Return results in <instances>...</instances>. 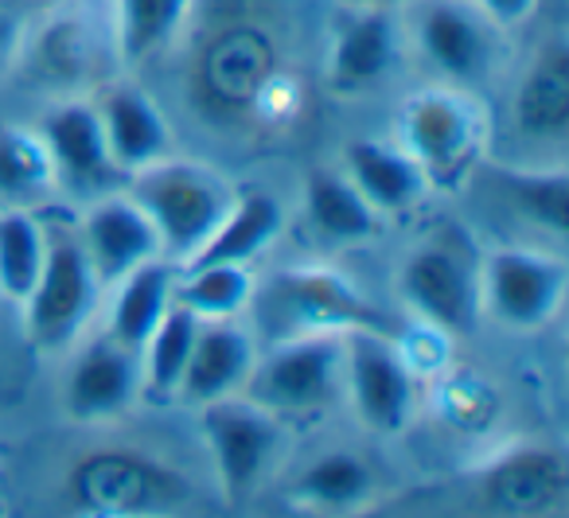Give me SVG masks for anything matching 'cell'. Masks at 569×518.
<instances>
[{
  "mask_svg": "<svg viewBox=\"0 0 569 518\" xmlns=\"http://www.w3.org/2000/svg\"><path fill=\"white\" fill-rule=\"evenodd\" d=\"M281 74V48L266 28L230 20L203 36L191 63V94L214 118L253 113Z\"/></svg>",
  "mask_w": 569,
  "mask_h": 518,
  "instance_id": "1",
  "label": "cell"
},
{
  "mask_svg": "<svg viewBox=\"0 0 569 518\" xmlns=\"http://www.w3.org/2000/svg\"><path fill=\"white\" fill-rule=\"evenodd\" d=\"M137 207L172 253H196L227 219V191L196 168L160 165L137 180Z\"/></svg>",
  "mask_w": 569,
  "mask_h": 518,
  "instance_id": "2",
  "label": "cell"
},
{
  "mask_svg": "<svg viewBox=\"0 0 569 518\" xmlns=\"http://www.w3.org/2000/svg\"><path fill=\"white\" fill-rule=\"evenodd\" d=\"M188 495L183 479L133 452H90L71 471V499L87 515H144L176 507Z\"/></svg>",
  "mask_w": 569,
  "mask_h": 518,
  "instance_id": "3",
  "label": "cell"
},
{
  "mask_svg": "<svg viewBox=\"0 0 569 518\" xmlns=\"http://www.w3.org/2000/svg\"><path fill=\"white\" fill-rule=\"evenodd\" d=\"M94 266L87 246L59 235L43 246V266L28 305V336L40 351H59L74 339L94 305Z\"/></svg>",
  "mask_w": 569,
  "mask_h": 518,
  "instance_id": "4",
  "label": "cell"
},
{
  "mask_svg": "<svg viewBox=\"0 0 569 518\" xmlns=\"http://www.w3.org/2000/svg\"><path fill=\"white\" fill-rule=\"evenodd\" d=\"M406 137H410L421 176H429L441 188H457L480 160L483 121L480 110L468 106V98L433 90V94H421L410 102Z\"/></svg>",
  "mask_w": 569,
  "mask_h": 518,
  "instance_id": "5",
  "label": "cell"
},
{
  "mask_svg": "<svg viewBox=\"0 0 569 518\" xmlns=\"http://www.w3.org/2000/svg\"><path fill=\"white\" fill-rule=\"evenodd\" d=\"M203 429L211 440L214 464H219V479L227 487L230 502H242L253 491V484L266 471L269 456L277 445V429L261 409L238 406V401L214 398L207 401Z\"/></svg>",
  "mask_w": 569,
  "mask_h": 518,
  "instance_id": "6",
  "label": "cell"
},
{
  "mask_svg": "<svg viewBox=\"0 0 569 518\" xmlns=\"http://www.w3.org/2000/svg\"><path fill=\"white\" fill-rule=\"evenodd\" d=\"M402 289L410 305L437 328L457 331V336L476 328L480 289H476L472 266L449 246H426V250L410 253L402 269Z\"/></svg>",
  "mask_w": 569,
  "mask_h": 518,
  "instance_id": "7",
  "label": "cell"
},
{
  "mask_svg": "<svg viewBox=\"0 0 569 518\" xmlns=\"http://www.w3.org/2000/svg\"><path fill=\"white\" fill-rule=\"evenodd\" d=\"M566 289V269L550 258L522 250H499L488 261V297L491 308L515 328H535L553 316Z\"/></svg>",
  "mask_w": 569,
  "mask_h": 518,
  "instance_id": "8",
  "label": "cell"
},
{
  "mask_svg": "<svg viewBox=\"0 0 569 518\" xmlns=\"http://www.w3.org/2000/svg\"><path fill=\"white\" fill-rule=\"evenodd\" d=\"M351 347V386H356L359 414L371 429L395 432L406 425L413 401V386L398 355L382 336L367 328H356L348 339Z\"/></svg>",
  "mask_w": 569,
  "mask_h": 518,
  "instance_id": "9",
  "label": "cell"
},
{
  "mask_svg": "<svg viewBox=\"0 0 569 518\" xmlns=\"http://www.w3.org/2000/svg\"><path fill=\"white\" fill-rule=\"evenodd\" d=\"M566 464L561 456L546 452V448H522V452L499 460L496 468L483 476V502L496 515L515 518H535L553 510L566 499Z\"/></svg>",
  "mask_w": 569,
  "mask_h": 518,
  "instance_id": "10",
  "label": "cell"
},
{
  "mask_svg": "<svg viewBox=\"0 0 569 518\" xmlns=\"http://www.w3.org/2000/svg\"><path fill=\"white\" fill-rule=\"evenodd\" d=\"M336 370V343L332 339H305L289 343L253 375V394L266 406L281 414H305V409L325 406L332 390Z\"/></svg>",
  "mask_w": 569,
  "mask_h": 518,
  "instance_id": "11",
  "label": "cell"
},
{
  "mask_svg": "<svg viewBox=\"0 0 569 518\" xmlns=\"http://www.w3.org/2000/svg\"><path fill=\"white\" fill-rule=\"evenodd\" d=\"M82 246H87L98 281H121L129 269L157 253L160 238L141 207L113 199V203H98L87 215V242Z\"/></svg>",
  "mask_w": 569,
  "mask_h": 518,
  "instance_id": "12",
  "label": "cell"
},
{
  "mask_svg": "<svg viewBox=\"0 0 569 518\" xmlns=\"http://www.w3.org/2000/svg\"><path fill=\"white\" fill-rule=\"evenodd\" d=\"M43 145L51 152V165L79 188H102L113 180L118 165L106 145V129L90 106H63L43 126Z\"/></svg>",
  "mask_w": 569,
  "mask_h": 518,
  "instance_id": "13",
  "label": "cell"
},
{
  "mask_svg": "<svg viewBox=\"0 0 569 518\" xmlns=\"http://www.w3.org/2000/svg\"><path fill=\"white\" fill-rule=\"evenodd\" d=\"M246 375H250V339L230 323H211V328L199 323L180 378L183 394L191 401L227 398Z\"/></svg>",
  "mask_w": 569,
  "mask_h": 518,
  "instance_id": "14",
  "label": "cell"
},
{
  "mask_svg": "<svg viewBox=\"0 0 569 518\" xmlns=\"http://www.w3.org/2000/svg\"><path fill=\"white\" fill-rule=\"evenodd\" d=\"M133 355L121 347L118 339H102V343L87 347L82 359L74 362L71 390H67V406L74 417H106L118 414L133 394Z\"/></svg>",
  "mask_w": 569,
  "mask_h": 518,
  "instance_id": "15",
  "label": "cell"
},
{
  "mask_svg": "<svg viewBox=\"0 0 569 518\" xmlns=\"http://www.w3.org/2000/svg\"><path fill=\"white\" fill-rule=\"evenodd\" d=\"M515 121L527 137H566L569 129V56L561 43H550L527 71L515 98Z\"/></svg>",
  "mask_w": 569,
  "mask_h": 518,
  "instance_id": "16",
  "label": "cell"
},
{
  "mask_svg": "<svg viewBox=\"0 0 569 518\" xmlns=\"http://www.w3.org/2000/svg\"><path fill=\"white\" fill-rule=\"evenodd\" d=\"M98 118H102L106 145H110V157L118 168L152 165L164 152L168 129L141 90H113Z\"/></svg>",
  "mask_w": 569,
  "mask_h": 518,
  "instance_id": "17",
  "label": "cell"
},
{
  "mask_svg": "<svg viewBox=\"0 0 569 518\" xmlns=\"http://www.w3.org/2000/svg\"><path fill=\"white\" fill-rule=\"evenodd\" d=\"M395 63V20L382 9L356 17L332 51V82L340 90H363Z\"/></svg>",
  "mask_w": 569,
  "mask_h": 518,
  "instance_id": "18",
  "label": "cell"
},
{
  "mask_svg": "<svg viewBox=\"0 0 569 518\" xmlns=\"http://www.w3.org/2000/svg\"><path fill=\"white\" fill-rule=\"evenodd\" d=\"M273 292L284 308H293L305 323H351V328H371L379 316L359 300L356 289L332 273H284L273 281Z\"/></svg>",
  "mask_w": 569,
  "mask_h": 518,
  "instance_id": "19",
  "label": "cell"
},
{
  "mask_svg": "<svg viewBox=\"0 0 569 518\" xmlns=\"http://www.w3.org/2000/svg\"><path fill=\"white\" fill-rule=\"evenodd\" d=\"M348 165H351V176H356L359 196L371 207H382V211H402V207H410L413 199H418L421 183H426L418 160L402 157V152L387 149V145H375V141L351 145Z\"/></svg>",
  "mask_w": 569,
  "mask_h": 518,
  "instance_id": "20",
  "label": "cell"
},
{
  "mask_svg": "<svg viewBox=\"0 0 569 518\" xmlns=\"http://www.w3.org/2000/svg\"><path fill=\"white\" fill-rule=\"evenodd\" d=\"M121 281L126 285H121L118 305H113V336L110 339H118V343L129 347V351H141L168 308L172 269L149 258L137 269H129Z\"/></svg>",
  "mask_w": 569,
  "mask_h": 518,
  "instance_id": "21",
  "label": "cell"
},
{
  "mask_svg": "<svg viewBox=\"0 0 569 518\" xmlns=\"http://www.w3.org/2000/svg\"><path fill=\"white\" fill-rule=\"evenodd\" d=\"M277 227H281V207H277V199L266 196V191H246L242 203H238L234 211H227L219 230L199 246L191 269L214 266V261H246L277 235Z\"/></svg>",
  "mask_w": 569,
  "mask_h": 518,
  "instance_id": "22",
  "label": "cell"
},
{
  "mask_svg": "<svg viewBox=\"0 0 569 518\" xmlns=\"http://www.w3.org/2000/svg\"><path fill=\"white\" fill-rule=\"evenodd\" d=\"M421 48L429 51V59L441 71L457 74V79L476 74L483 67V56H488V40H483L480 24L452 0H437L426 9V17H421Z\"/></svg>",
  "mask_w": 569,
  "mask_h": 518,
  "instance_id": "23",
  "label": "cell"
},
{
  "mask_svg": "<svg viewBox=\"0 0 569 518\" xmlns=\"http://www.w3.org/2000/svg\"><path fill=\"white\" fill-rule=\"evenodd\" d=\"M309 219L325 238L336 242H363L375 235V211L356 183H343L336 176H312L309 180Z\"/></svg>",
  "mask_w": 569,
  "mask_h": 518,
  "instance_id": "24",
  "label": "cell"
},
{
  "mask_svg": "<svg viewBox=\"0 0 569 518\" xmlns=\"http://www.w3.org/2000/svg\"><path fill=\"white\" fill-rule=\"evenodd\" d=\"M43 266V230L32 215L4 211L0 215V289L12 300H28Z\"/></svg>",
  "mask_w": 569,
  "mask_h": 518,
  "instance_id": "25",
  "label": "cell"
},
{
  "mask_svg": "<svg viewBox=\"0 0 569 518\" xmlns=\"http://www.w3.org/2000/svg\"><path fill=\"white\" fill-rule=\"evenodd\" d=\"M51 152L43 141L0 126V203H28L51 183Z\"/></svg>",
  "mask_w": 569,
  "mask_h": 518,
  "instance_id": "26",
  "label": "cell"
},
{
  "mask_svg": "<svg viewBox=\"0 0 569 518\" xmlns=\"http://www.w3.org/2000/svg\"><path fill=\"white\" fill-rule=\"evenodd\" d=\"M196 328H199V316L183 305L164 308L160 323L152 328V336H149V386L157 394H168V390L180 386L183 367H188V355H191V343H196Z\"/></svg>",
  "mask_w": 569,
  "mask_h": 518,
  "instance_id": "27",
  "label": "cell"
},
{
  "mask_svg": "<svg viewBox=\"0 0 569 518\" xmlns=\"http://www.w3.org/2000/svg\"><path fill=\"white\" fill-rule=\"evenodd\" d=\"M250 297V277L242 261H214V266H196L191 281L180 289V305L196 316H230Z\"/></svg>",
  "mask_w": 569,
  "mask_h": 518,
  "instance_id": "28",
  "label": "cell"
},
{
  "mask_svg": "<svg viewBox=\"0 0 569 518\" xmlns=\"http://www.w3.org/2000/svg\"><path fill=\"white\" fill-rule=\"evenodd\" d=\"M188 0H121V51L126 59H144L168 43L180 24Z\"/></svg>",
  "mask_w": 569,
  "mask_h": 518,
  "instance_id": "29",
  "label": "cell"
},
{
  "mask_svg": "<svg viewBox=\"0 0 569 518\" xmlns=\"http://www.w3.org/2000/svg\"><path fill=\"white\" fill-rule=\"evenodd\" d=\"M503 188L511 203H519L535 222L550 227L553 235H566L569 222V176H503Z\"/></svg>",
  "mask_w": 569,
  "mask_h": 518,
  "instance_id": "30",
  "label": "cell"
},
{
  "mask_svg": "<svg viewBox=\"0 0 569 518\" xmlns=\"http://www.w3.org/2000/svg\"><path fill=\"white\" fill-rule=\"evenodd\" d=\"M367 484H371V471L359 460H351V456H325V460L305 471L301 491L312 502H325V507H348V502L363 499Z\"/></svg>",
  "mask_w": 569,
  "mask_h": 518,
  "instance_id": "31",
  "label": "cell"
},
{
  "mask_svg": "<svg viewBox=\"0 0 569 518\" xmlns=\"http://www.w3.org/2000/svg\"><path fill=\"white\" fill-rule=\"evenodd\" d=\"M43 63H48L51 74H59V79H71V74H79L82 67V32L74 24H59L48 32V40H43Z\"/></svg>",
  "mask_w": 569,
  "mask_h": 518,
  "instance_id": "32",
  "label": "cell"
},
{
  "mask_svg": "<svg viewBox=\"0 0 569 518\" xmlns=\"http://www.w3.org/2000/svg\"><path fill=\"white\" fill-rule=\"evenodd\" d=\"M445 406H449V417L452 421H465V425H480L488 414L480 409H491V398L483 390L480 378L465 375V378H452L449 382V394H445Z\"/></svg>",
  "mask_w": 569,
  "mask_h": 518,
  "instance_id": "33",
  "label": "cell"
},
{
  "mask_svg": "<svg viewBox=\"0 0 569 518\" xmlns=\"http://www.w3.org/2000/svg\"><path fill=\"white\" fill-rule=\"evenodd\" d=\"M483 9H488V17L496 20V24H519V20L530 17V9H535V0H483Z\"/></svg>",
  "mask_w": 569,
  "mask_h": 518,
  "instance_id": "34",
  "label": "cell"
},
{
  "mask_svg": "<svg viewBox=\"0 0 569 518\" xmlns=\"http://www.w3.org/2000/svg\"><path fill=\"white\" fill-rule=\"evenodd\" d=\"M12 36H17V24H12L9 17H0V51L9 48V43H12Z\"/></svg>",
  "mask_w": 569,
  "mask_h": 518,
  "instance_id": "35",
  "label": "cell"
},
{
  "mask_svg": "<svg viewBox=\"0 0 569 518\" xmlns=\"http://www.w3.org/2000/svg\"><path fill=\"white\" fill-rule=\"evenodd\" d=\"M359 4H375L379 9V4H390V0H359Z\"/></svg>",
  "mask_w": 569,
  "mask_h": 518,
  "instance_id": "36",
  "label": "cell"
}]
</instances>
